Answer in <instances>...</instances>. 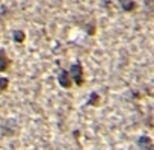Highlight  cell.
<instances>
[{
    "label": "cell",
    "instance_id": "1",
    "mask_svg": "<svg viewBox=\"0 0 154 150\" xmlns=\"http://www.w3.org/2000/svg\"><path fill=\"white\" fill-rule=\"evenodd\" d=\"M68 73H69V76H71L72 82H74L77 87H82V85L85 84V76H83V65H82V62H80V61L74 62V64L69 67Z\"/></svg>",
    "mask_w": 154,
    "mask_h": 150
},
{
    "label": "cell",
    "instance_id": "2",
    "mask_svg": "<svg viewBox=\"0 0 154 150\" xmlns=\"http://www.w3.org/2000/svg\"><path fill=\"white\" fill-rule=\"evenodd\" d=\"M57 82H59V85H60L62 88H65V90L71 88V85H72V79H71V76H69L68 70L59 68V73H57Z\"/></svg>",
    "mask_w": 154,
    "mask_h": 150
},
{
    "label": "cell",
    "instance_id": "3",
    "mask_svg": "<svg viewBox=\"0 0 154 150\" xmlns=\"http://www.w3.org/2000/svg\"><path fill=\"white\" fill-rule=\"evenodd\" d=\"M11 67V59L6 55L5 49H0V71H6Z\"/></svg>",
    "mask_w": 154,
    "mask_h": 150
},
{
    "label": "cell",
    "instance_id": "4",
    "mask_svg": "<svg viewBox=\"0 0 154 150\" xmlns=\"http://www.w3.org/2000/svg\"><path fill=\"white\" fill-rule=\"evenodd\" d=\"M137 147H139V148H143V150H148V148H152L154 144H152V141H151L149 136L142 135V136L137 138Z\"/></svg>",
    "mask_w": 154,
    "mask_h": 150
},
{
    "label": "cell",
    "instance_id": "5",
    "mask_svg": "<svg viewBox=\"0 0 154 150\" xmlns=\"http://www.w3.org/2000/svg\"><path fill=\"white\" fill-rule=\"evenodd\" d=\"M119 5H121V9L125 11V12H133L137 8L134 0H119Z\"/></svg>",
    "mask_w": 154,
    "mask_h": 150
},
{
    "label": "cell",
    "instance_id": "6",
    "mask_svg": "<svg viewBox=\"0 0 154 150\" xmlns=\"http://www.w3.org/2000/svg\"><path fill=\"white\" fill-rule=\"evenodd\" d=\"M12 40H14V43H17V44H23L24 43V40H26V34L23 32V30H14L12 32Z\"/></svg>",
    "mask_w": 154,
    "mask_h": 150
},
{
    "label": "cell",
    "instance_id": "7",
    "mask_svg": "<svg viewBox=\"0 0 154 150\" xmlns=\"http://www.w3.org/2000/svg\"><path fill=\"white\" fill-rule=\"evenodd\" d=\"M100 100H101V99H100V94L94 91V93H91V94H89V97H88V102H86V103H88L89 106H98V105H100Z\"/></svg>",
    "mask_w": 154,
    "mask_h": 150
},
{
    "label": "cell",
    "instance_id": "8",
    "mask_svg": "<svg viewBox=\"0 0 154 150\" xmlns=\"http://www.w3.org/2000/svg\"><path fill=\"white\" fill-rule=\"evenodd\" d=\"M9 87V79L8 78H0V94L5 93Z\"/></svg>",
    "mask_w": 154,
    "mask_h": 150
},
{
    "label": "cell",
    "instance_id": "9",
    "mask_svg": "<svg viewBox=\"0 0 154 150\" xmlns=\"http://www.w3.org/2000/svg\"><path fill=\"white\" fill-rule=\"evenodd\" d=\"M86 29H88V34H89V35H94V34H95V24H94V23L86 24Z\"/></svg>",
    "mask_w": 154,
    "mask_h": 150
}]
</instances>
